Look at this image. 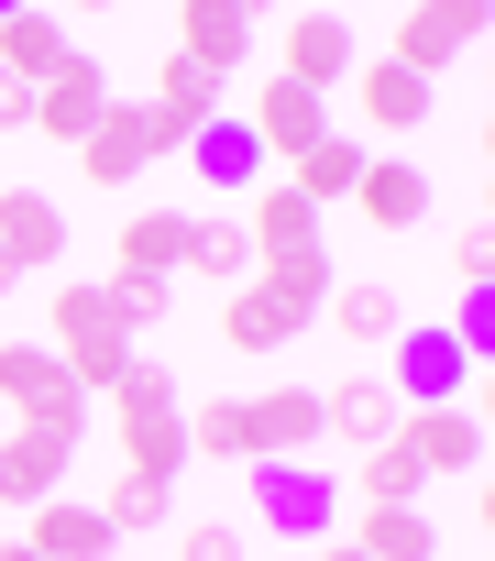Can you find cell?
Returning <instances> with one entry per match:
<instances>
[{
  "label": "cell",
  "mask_w": 495,
  "mask_h": 561,
  "mask_svg": "<svg viewBox=\"0 0 495 561\" xmlns=\"http://www.w3.org/2000/svg\"><path fill=\"white\" fill-rule=\"evenodd\" d=\"M111 430H122V473H143V484H176L187 473V408H176V375L165 364H122L111 375Z\"/></svg>",
  "instance_id": "1"
},
{
  "label": "cell",
  "mask_w": 495,
  "mask_h": 561,
  "mask_svg": "<svg viewBox=\"0 0 495 561\" xmlns=\"http://www.w3.org/2000/svg\"><path fill=\"white\" fill-rule=\"evenodd\" d=\"M45 353L67 364L78 397H111V375L133 364V331L100 309V287H56V309H45Z\"/></svg>",
  "instance_id": "2"
},
{
  "label": "cell",
  "mask_w": 495,
  "mask_h": 561,
  "mask_svg": "<svg viewBox=\"0 0 495 561\" xmlns=\"http://www.w3.org/2000/svg\"><path fill=\"white\" fill-rule=\"evenodd\" d=\"M78 440H89V419H12V430H0V506H45V495H67Z\"/></svg>",
  "instance_id": "3"
},
{
  "label": "cell",
  "mask_w": 495,
  "mask_h": 561,
  "mask_svg": "<svg viewBox=\"0 0 495 561\" xmlns=\"http://www.w3.org/2000/svg\"><path fill=\"white\" fill-rule=\"evenodd\" d=\"M154 154H176V133H165V122H154L143 100H111V111H100V133L78 144V165H89V187H133V176H143Z\"/></svg>",
  "instance_id": "4"
},
{
  "label": "cell",
  "mask_w": 495,
  "mask_h": 561,
  "mask_svg": "<svg viewBox=\"0 0 495 561\" xmlns=\"http://www.w3.org/2000/svg\"><path fill=\"white\" fill-rule=\"evenodd\" d=\"M385 386H396L407 408H451V397H473V386H484V364H473L451 331H396V364H385Z\"/></svg>",
  "instance_id": "5"
},
{
  "label": "cell",
  "mask_w": 495,
  "mask_h": 561,
  "mask_svg": "<svg viewBox=\"0 0 495 561\" xmlns=\"http://www.w3.org/2000/svg\"><path fill=\"white\" fill-rule=\"evenodd\" d=\"M407 419V397L385 386V364H353L342 386H320V440H353V451H385Z\"/></svg>",
  "instance_id": "6"
},
{
  "label": "cell",
  "mask_w": 495,
  "mask_h": 561,
  "mask_svg": "<svg viewBox=\"0 0 495 561\" xmlns=\"http://www.w3.org/2000/svg\"><path fill=\"white\" fill-rule=\"evenodd\" d=\"M353 67H364V34H353L342 12H298V23L276 34V78H298V89H320V100H331Z\"/></svg>",
  "instance_id": "7"
},
{
  "label": "cell",
  "mask_w": 495,
  "mask_h": 561,
  "mask_svg": "<svg viewBox=\"0 0 495 561\" xmlns=\"http://www.w3.org/2000/svg\"><path fill=\"white\" fill-rule=\"evenodd\" d=\"M396 451H407L418 473H473V462H484V397L407 408V419H396Z\"/></svg>",
  "instance_id": "8"
},
{
  "label": "cell",
  "mask_w": 495,
  "mask_h": 561,
  "mask_svg": "<svg viewBox=\"0 0 495 561\" xmlns=\"http://www.w3.org/2000/svg\"><path fill=\"white\" fill-rule=\"evenodd\" d=\"M254 506H265V528H287V539H331L342 484H331L320 462H254Z\"/></svg>",
  "instance_id": "9"
},
{
  "label": "cell",
  "mask_w": 495,
  "mask_h": 561,
  "mask_svg": "<svg viewBox=\"0 0 495 561\" xmlns=\"http://www.w3.org/2000/svg\"><path fill=\"white\" fill-rule=\"evenodd\" d=\"M0 408L12 419H89V397L67 386V364L45 342H0Z\"/></svg>",
  "instance_id": "10"
},
{
  "label": "cell",
  "mask_w": 495,
  "mask_h": 561,
  "mask_svg": "<svg viewBox=\"0 0 495 561\" xmlns=\"http://www.w3.org/2000/svg\"><path fill=\"white\" fill-rule=\"evenodd\" d=\"M484 45V12H473V0H418V12L396 23V67L407 78H440L451 56H473Z\"/></svg>",
  "instance_id": "11"
},
{
  "label": "cell",
  "mask_w": 495,
  "mask_h": 561,
  "mask_svg": "<svg viewBox=\"0 0 495 561\" xmlns=\"http://www.w3.org/2000/svg\"><path fill=\"white\" fill-rule=\"evenodd\" d=\"M242 440H254V462H309L320 451V386L242 397Z\"/></svg>",
  "instance_id": "12"
},
{
  "label": "cell",
  "mask_w": 495,
  "mask_h": 561,
  "mask_svg": "<svg viewBox=\"0 0 495 561\" xmlns=\"http://www.w3.org/2000/svg\"><path fill=\"white\" fill-rule=\"evenodd\" d=\"M265 144V165H287V154H309V144H331V100L320 89H298V78H265V100H254V122H242Z\"/></svg>",
  "instance_id": "13"
},
{
  "label": "cell",
  "mask_w": 495,
  "mask_h": 561,
  "mask_svg": "<svg viewBox=\"0 0 495 561\" xmlns=\"http://www.w3.org/2000/svg\"><path fill=\"white\" fill-rule=\"evenodd\" d=\"M254 45H265V23L242 12V0H187V12H176V56H187V67H209V78H231Z\"/></svg>",
  "instance_id": "14"
},
{
  "label": "cell",
  "mask_w": 495,
  "mask_h": 561,
  "mask_svg": "<svg viewBox=\"0 0 495 561\" xmlns=\"http://www.w3.org/2000/svg\"><path fill=\"white\" fill-rule=\"evenodd\" d=\"M56 253H67V209L45 187H12L0 198V275H45Z\"/></svg>",
  "instance_id": "15"
},
{
  "label": "cell",
  "mask_w": 495,
  "mask_h": 561,
  "mask_svg": "<svg viewBox=\"0 0 495 561\" xmlns=\"http://www.w3.org/2000/svg\"><path fill=\"white\" fill-rule=\"evenodd\" d=\"M242 242H254V264H265V253H309V242H331V231H320V209H309L287 176H265V187H242Z\"/></svg>",
  "instance_id": "16"
},
{
  "label": "cell",
  "mask_w": 495,
  "mask_h": 561,
  "mask_svg": "<svg viewBox=\"0 0 495 561\" xmlns=\"http://www.w3.org/2000/svg\"><path fill=\"white\" fill-rule=\"evenodd\" d=\"M100 111H111L100 56H78L67 78H45V89H34V133H45V144H89V133H100Z\"/></svg>",
  "instance_id": "17"
},
{
  "label": "cell",
  "mask_w": 495,
  "mask_h": 561,
  "mask_svg": "<svg viewBox=\"0 0 495 561\" xmlns=\"http://www.w3.org/2000/svg\"><path fill=\"white\" fill-rule=\"evenodd\" d=\"M67 67H78V45H67L56 12H0V78H12V89H45Z\"/></svg>",
  "instance_id": "18"
},
{
  "label": "cell",
  "mask_w": 495,
  "mask_h": 561,
  "mask_svg": "<svg viewBox=\"0 0 495 561\" xmlns=\"http://www.w3.org/2000/svg\"><path fill=\"white\" fill-rule=\"evenodd\" d=\"M353 209H364L375 231H418V220H429V176H418L407 154H364V176H353Z\"/></svg>",
  "instance_id": "19"
},
{
  "label": "cell",
  "mask_w": 495,
  "mask_h": 561,
  "mask_svg": "<svg viewBox=\"0 0 495 561\" xmlns=\"http://www.w3.org/2000/svg\"><path fill=\"white\" fill-rule=\"evenodd\" d=\"M45 561H111V517L89 506V495H45L34 506V528H23Z\"/></svg>",
  "instance_id": "20"
},
{
  "label": "cell",
  "mask_w": 495,
  "mask_h": 561,
  "mask_svg": "<svg viewBox=\"0 0 495 561\" xmlns=\"http://www.w3.org/2000/svg\"><path fill=\"white\" fill-rule=\"evenodd\" d=\"M298 331H309V320H298L287 298H265V287H254V275H242V287L220 298V342H231V353H287Z\"/></svg>",
  "instance_id": "21"
},
{
  "label": "cell",
  "mask_w": 495,
  "mask_h": 561,
  "mask_svg": "<svg viewBox=\"0 0 495 561\" xmlns=\"http://www.w3.org/2000/svg\"><path fill=\"white\" fill-rule=\"evenodd\" d=\"M331 331H342L353 353H396L407 309H396V287H364V275H342V287H331Z\"/></svg>",
  "instance_id": "22"
},
{
  "label": "cell",
  "mask_w": 495,
  "mask_h": 561,
  "mask_svg": "<svg viewBox=\"0 0 495 561\" xmlns=\"http://www.w3.org/2000/svg\"><path fill=\"white\" fill-rule=\"evenodd\" d=\"M353 89H364V122H375V133H418V122H429V78H407L396 56H364Z\"/></svg>",
  "instance_id": "23"
},
{
  "label": "cell",
  "mask_w": 495,
  "mask_h": 561,
  "mask_svg": "<svg viewBox=\"0 0 495 561\" xmlns=\"http://www.w3.org/2000/svg\"><path fill=\"white\" fill-rule=\"evenodd\" d=\"M187 165H198L209 187H231V198H242V187H265V176H276V165H265V144H254V133H242L231 111H220V122H209V133L187 144Z\"/></svg>",
  "instance_id": "24"
},
{
  "label": "cell",
  "mask_w": 495,
  "mask_h": 561,
  "mask_svg": "<svg viewBox=\"0 0 495 561\" xmlns=\"http://www.w3.org/2000/svg\"><path fill=\"white\" fill-rule=\"evenodd\" d=\"M254 287H265V298H287L298 320H320V309H331V287H342V275H331V242H309V253H265V264H254Z\"/></svg>",
  "instance_id": "25"
},
{
  "label": "cell",
  "mask_w": 495,
  "mask_h": 561,
  "mask_svg": "<svg viewBox=\"0 0 495 561\" xmlns=\"http://www.w3.org/2000/svg\"><path fill=\"white\" fill-rule=\"evenodd\" d=\"M187 275H198V287H242V275H254V242H242V220L231 209H209V220H187Z\"/></svg>",
  "instance_id": "26"
},
{
  "label": "cell",
  "mask_w": 495,
  "mask_h": 561,
  "mask_svg": "<svg viewBox=\"0 0 495 561\" xmlns=\"http://www.w3.org/2000/svg\"><path fill=\"white\" fill-rule=\"evenodd\" d=\"M353 176H364V144H353V133H331V144L287 154V187H298L309 209H342V198H353Z\"/></svg>",
  "instance_id": "27"
},
{
  "label": "cell",
  "mask_w": 495,
  "mask_h": 561,
  "mask_svg": "<svg viewBox=\"0 0 495 561\" xmlns=\"http://www.w3.org/2000/svg\"><path fill=\"white\" fill-rule=\"evenodd\" d=\"M111 264H122V275H176V264H187V209H133Z\"/></svg>",
  "instance_id": "28"
},
{
  "label": "cell",
  "mask_w": 495,
  "mask_h": 561,
  "mask_svg": "<svg viewBox=\"0 0 495 561\" xmlns=\"http://www.w3.org/2000/svg\"><path fill=\"white\" fill-rule=\"evenodd\" d=\"M353 550H364V561H429V550H440V528H429V506H364Z\"/></svg>",
  "instance_id": "29"
},
{
  "label": "cell",
  "mask_w": 495,
  "mask_h": 561,
  "mask_svg": "<svg viewBox=\"0 0 495 561\" xmlns=\"http://www.w3.org/2000/svg\"><path fill=\"white\" fill-rule=\"evenodd\" d=\"M100 309H111L122 331H154V320L176 309V275H122V264H111V287H100Z\"/></svg>",
  "instance_id": "30"
},
{
  "label": "cell",
  "mask_w": 495,
  "mask_h": 561,
  "mask_svg": "<svg viewBox=\"0 0 495 561\" xmlns=\"http://www.w3.org/2000/svg\"><path fill=\"white\" fill-rule=\"evenodd\" d=\"M187 451H209V462H254V440H242V397L187 408Z\"/></svg>",
  "instance_id": "31"
},
{
  "label": "cell",
  "mask_w": 495,
  "mask_h": 561,
  "mask_svg": "<svg viewBox=\"0 0 495 561\" xmlns=\"http://www.w3.org/2000/svg\"><path fill=\"white\" fill-rule=\"evenodd\" d=\"M418 495H429V473H418L396 440H385V451H364V506H418Z\"/></svg>",
  "instance_id": "32"
},
{
  "label": "cell",
  "mask_w": 495,
  "mask_h": 561,
  "mask_svg": "<svg viewBox=\"0 0 495 561\" xmlns=\"http://www.w3.org/2000/svg\"><path fill=\"white\" fill-rule=\"evenodd\" d=\"M100 517H111V539H122V528H165V484H143V473H111Z\"/></svg>",
  "instance_id": "33"
},
{
  "label": "cell",
  "mask_w": 495,
  "mask_h": 561,
  "mask_svg": "<svg viewBox=\"0 0 495 561\" xmlns=\"http://www.w3.org/2000/svg\"><path fill=\"white\" fill-rule=\"evenodd\" d=\"M451 342H462L473 364L495 353V287H462V320H451Z\"/></svg>",
  "instance_id": "34"
},
{
  "label": "cell",
  "mask_w": 495,
  "mask_h": 561,
  "mask_svg": "<svg viewBox=\"0 0 495 561\" xmlns=\"http://www.w3.org/2000/svg\"><path fill=\"white\" fill-rule=\"evenodd\" d=\"M176 561H242V528H220V517H209V528H187V550H176Z\"/></svg>",
  "instance_id": "35"
},
{
  "label": "cell",
  "mask_w": 495,
  "mask_h": 561,
  "mask_svg": "<svg viewBox=\"0 0 495 561\" xmlns=\"http://www.w3.org/2000/svg\"><path fill=\"white\" fill-rule=\"evenodd\" d=\"M484 264H495V242L484 231H451V275H462V287H484Z\"/></svg>",
  "instance_id": "36"
},
{
  "label": "cell",
  "mask_w": 495,
  "mask_h": 561,
  "mask_svg": "<svg viewBox=\"0 0 495 561\" xmlns=\"http://www.w3.org/2000/svg\"><path fill=\"white\" fill-rule=\"evenodd\" d=\"M34 122V89H12V78H0V133H23Z\"/></svg>",
  "instance_id": "37"
},
{
  "label": "cell",
  "mask_w": 495,
  "mask_h": 561,
  "mask_svg": "<svg viewBox=\"0 0 495 561\" xmlns=\"http://www.w3.org/2000/svg\"><path fill=\"white\" fill-rule=\"evenodd\" d=\"M0 561H45V550H34V539H0Z\"/></svg>",
  "instance_id": "38"
},
{
  "label": "cell",
  "mask_w": 495,
  "mask_h": 561,
  "mask_svg": "<svg viewBox=\"0 0 495 561\" xmlns=\"http://www.w3.org/2000/svg\"><path fill=\"white\" fill-rule=\"evenodd\" d=\"M320 561H364V550H353V539H320Z\"/></svg>",
  "instance_id": "39"
}]
</instances>
